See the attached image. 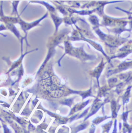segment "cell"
I'll list each match as a JSON object with an SVG mask.
<instances>
[{
	"label": "cell",
	"mask_w": 132,
	"mask_h": 133,
	"mask_svg": "<svg viewBox=\"0 0 132 133\" xmlns=\"http://www.w3.org/2000/svg\"><path fill=\"white\" fill-rule=\"evenodd\" d=\"M117 132V129H116V120L115 121V124H114V130L113 133H116Z\"/></svg>",
	"instance_id": "1"
}]
</instances>
